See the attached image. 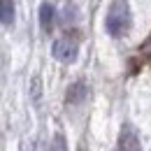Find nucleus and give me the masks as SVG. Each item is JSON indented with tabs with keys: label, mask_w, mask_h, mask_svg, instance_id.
Masks as SVG:
<instances>
[{
	"label": "nucleus",
	"mask_w": 151,
	"mask_h": 151,
	"mask_svg": "<svg viewBox=\"0 0 151 151\" xmlns=\"http://www.w3.org/2000/svg\"><path fill=\"white\" fill-rule=\"evenodd\" d=\"M54 21H56V9L51 2H42L40 5V26L44 33H51L54 28Z\"/></svg>",
	"instance_id": "obj_4"
},
{
	"label": "nucleus",
	"mask_w": 151,
	"mask_h": 151,
	"mask_svg": "<svg viewBox=\"0 0 151 151\" xmlns=\"http://www.w3.org/2000/svg\"><path fill=\"white\" fill-rule=\"evenodd\" d=\"M0 23L2 26L14 23V0H0Z\"/></svg>",
	"instance_id": "obj_6"
},
{
	"label": "nucleus",
	"mask_w": 151,
	"mask_h": 151,
	"mask_svg": "<svg viewBox=\"0 0 151 151\" xmlns=\"http://www.w3.org/2000/svg\"><path fill=\"white\" fill-rule=\"evenodd\" d=\"M79 54V44L75 37H60L54 42V58L60 63H75Z\"/></svg>",
	"instance_id": "obj_2"
},
{
	"label": "nucleus",
	"mask_w": 151,
	"mask_h": 151,
	"mask_svg": "<svg viewBox=\"0 0 151 151\" xmlns=\"http://www.w3.org/2000/svg\"><path fill=\"white\" fill-rule=\"evenodd\" d=\"M119 151H142L139 137L130 126H123V130L119 135Z\"/></svg>",
	"instance_id": "obj_3"
},
{
	"label": "nucleus",
	"mask_w": 151,
	"mask_h": 151,
	"mask_svg": "<svg viewBox=\"0 0 151 151\" xmlns=\"http://www.w3.org/2000/svg\"><path fill=\"white\" fill-rule=\"evenodd\" d=\"M130 23H132V17H130L128 5H126L123 0L114 2L112 7H109V12H107V17H105V28H107V33H109L112 37H121L123 33H128Z\"/></svg>",
	"instance_id": "obj_1"
},
{
	"label": "nucleus",
	"mask_w": 151,
	"mask_h": 151,
	"mask_svg": "<svg viewBox=\"0 0 151 151\" xmlns=\"http://www.w3.org/2000/svg\"><path fill=\"white\" fill-rule=\"evenodd\" d=\"M86 84L84 81H75L70 88H68V93H65V102L68 105H81L84 100H86Z\"/></svg>",
	"instance_id": "obj_5"
}]
</instances>
